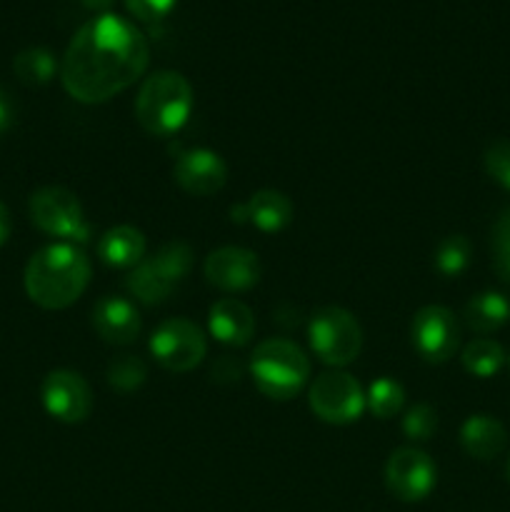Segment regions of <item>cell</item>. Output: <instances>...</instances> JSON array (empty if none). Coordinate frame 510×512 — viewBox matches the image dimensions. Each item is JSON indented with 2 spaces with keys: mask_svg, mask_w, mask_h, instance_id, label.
I'll use <instances>...</instances> for the list:
<instances>
[{
  "mask_svg": "<svg viewBox=\"0 0 510 512\" xmlns=\"http://www.w3.org/2000/svg\"><path fill=\"white\" fill-rule=\"evenodd\" d=\"M308 340L313 353L318 355L320 363L333 365V368H345L353 363L363 348V330L358 320L343 308H320L313 313L308 323Z\"/></svg>",
  "mask_w": 510,
  "mask_h": 512,
  "instance_id": "obj_5",
  "label": "cell"
},
{
  "mask_svg": "<svg viewBox=\"0 0 510 512\" xmlns=\"http://www.w3.org/2000/svg\"><path fill=\"white\" fill-rule=\"evenodd\" d=\"M30 220L35 228L65 240V243L83 245L90 238L80 200L70 190L58 188V185L40 188L30 195Z\"/></svg>",
  "mask_w": 510,
  "mask_h": 512,
  "instance_id": "obj_6",
  "label": "cell"
},
{
  "mask_svg": "<svg viewBox=\"0 0 510 512\" xmlns=\"http://www.w3.org/2000/svg\"><path fill=\"white\" fill-rule=\"evenodd\" d=\"M90 283V260L78 245L53 243L25 268V293L45 310L70 308Z\"/></svg>",
  "mask_w": 510,
  "mask_h": 512,
  "instance_id": "obj_2",
  "label": "cell"
},
{
  "mask_svg": "<svg viewBox=\"0 0 510 512\" xmlns=\"http://www.w3.org/2000/svg\"><path fill=\"white\" fill-rule=\"evenodd\" d=\"M365 405H368L375 418H395L405 405L403 385L393 378H378L375 383H370L368 393H365Z\"/></svg>",
  "mask_w": 510,
  "mask_h": 512,
  "instance_id": "obj_24",
  "label": "cell"
},
{
  "mask_svg": "<svg viewBox=\"0 0 510 512\" xmlns=\"http://www.w3.org/2000/svg\"><path fill=\"white\" fill-rule=\"evenodd\" d=\"M193 113V88L175 70H158L140 85L135 98V118L145 133L170 138L180 133Z\"/></svg>",
  "mask_w": 510,
  "mask_h": 512,
  "instance_id": "obj_3",
  "label": "cell"
},
{
  "mask_svg": "<svg viewBox=\"0 0 510 512\" xmlns=\"http://www.w3.org/2000/svg\"><path fill=\"white\" fill-rule=\"evenodd\" d=\"M438 480V470L428 453L418 448H398L385 465V485L400 503H420L428 498Z\"/></svg>",
  "mask_w": 510,
  "mask_h": 512,
  "instance_id": "obj_10",
  "label": "cell"
},
{
  "mask_svg": "<svg viewBox=\"0 0 510 512\" xmlns=\"http://www.w3.org/2000/svg\"><path fill=\"white\" fill-rule=\"evenodd\" d=\"M98 255L110 268L133 270L145 258V235L133 225H118L110 228L98 240Z\"/></svg>",
  "mask_w": 510,
  "mask_h": 512,
  "instance_id": "obj_18",
  "label": "cell"
},
{
  "mask_svg": "<svg viewBox=\"0 0 510 512\" xmlns=\"http://www.w3.org/2000/svg\"><path fill=\"white\" fill-rule=\"evenodd\" d=\"M150 260L160 270V275L178 288L185 275L190 273V268H193V250L183 240H170Z\"/></svg>",
  "mask_w": 510,
  "mask_h": 512,
  "instance_id": "obj_23",
  "label": "cell"
},
{
  "mask_svg": "<svg viewBox=\"0 0 510 512\" xmlns=\"http://www.w3.org/2000/svg\"><path fill=\"white\" fill-rule=\"evenodd\" d=\"M245 218L260 233H280L293 220V203L288 195L278 193V190H260L248 203L233 208V220L243 223Z\"/></svg>",
  "mask_w": 510,
  "mask_h": 512,
  "instance_id": "obj_16",
  "label": "cell"
},
{
  "mask_svg": "<svg viewBox=\"0 0 510 512\" xmlns=\"http://www.w3.org/2000/svg\"><path fill=\"white\" fill-rule=\"evenodd\" d=\"M470 255H473V245L465 235H448L435 248V268L445 278H458L468 270Z\"/></svg>",
  "mask_w": 510,
  "mask_h": 512,
  "instance_id": "obj_25",
  "label": "cell"
},
{
  "mask_svg": "<svg viewBox=\"0 0 510 512\" xmlns=\"http://www.w3.org/2000/svg\"><path fill=\"white\" fill-rule=\"evenodd\" d=\"M145 378H148V368L138 355H118L108 365L110 388L120 390V393H133L145 383Z\"/></svg>",
  "mask_w": 510,
  "mask_h": 512,
  "instance_id": "obj_26",
  "label": "cell"
},
{
  "mask_svg": "<svg viewBox=\"0 0 510 512\" xmlns=\"http://www.w3.org/2000/svg\"><path fill=\"white\" fill-rule=\"evenodd\" d=\"M178 0H125L130 13L145 25H158L160 20L168 18L170 10L175 8Z\"/></svg>",
  "mask_w": 510,
  "mask_h": 512,
  "instance_id": "obj_30",
  "label": "cell"
},
{
  "mask_svg": "<svg viewBox=\"0 0 510 512\" xmlns=\"http://www.w3.org/2000/svg\"><path fill=\"white\" fill-rule=\"evenodd\" d=\"M93 328L105 343L130 345L140 335V315L130 300L105 295L93 308Z\"/></svg>",
  "mask_w": 510,
  "mask_h": 512,
  "instance_id": "obj_14",
  "label": "cell"
},
{
  "mask_svg": "<svg viewBox=\"0 0 510 512\" xmlns=\"http://www.w3.org/2000/svg\"><path fill=\"white\" fill-rule=\"evenodd\" d=\"M88 10H108L113 5V0H80Z\"/></svg>",
  "mask_w": 510,
  "mask_h": 512,
  "instance_id": "obj_33",
  "label": "cell"
},
{
  "mask_svg": "<svg viewBox=\"0 0 510 512\" xmlns=\"http://www.w3.org/2000/svg\"><path fill=\"white\" fill-rule=\"evenodd\" d=\"M493 268L500 280L510 283V208L500 213L493 228Z\"/></svg>",
  "mask_w": 510,
  "mask_h": 512,
  "instance_id": "obj_28",
  "label": "cell"
},
{
  "mask_svg": "<svg viewBox=\"0 0 510 512\" xmlns=\"http://www.w3.org/2000/svg\"><path fill=\"white\" fill-rule=\"evenodd\" d=\"M460 360L473 378H493L505 365V350L495 340L475 338L465 345Z\"/></svg>",
  "mask_w": 510,
  "mask_h": 512,
  "instance_id": "obj_21",
  "label": "cell"
},
{
  "mask_svg": "<svg viewBox=\"0 0 510 512\" xmlns=\"http://www.w3.org/2000/svg\"><path fill=\"white\" fill-rule=\"evenodd\" d=\"M173 178L185 193L205 198V195H215L218 190L225 188V183H228V165H225V160L218 153L208 148L185 150L175 160Z\"/></svg>",
  "mask_w": 510,
  "mask_h": 512,
  "instance_id": "obj_13",
  "label": "cell"
},
{
  "mask_svg": "<svg viewBox=\"0 0 510 512\" xmlns=\"http://www.w3.org/2000/svg\"><path fill=\"white\" fill-rule=\"evenodd\" d=\"M410 338L425 363H448L460 345L458 318L453 315V310L443 308V305H425L413 315Z\"/></svg>",
  "mask_w": 510,
  "mask_h": 512,
  "instance_id": "obj_9",
  "label": "cell"
},
{
  "mask_svg": "<svg viewBox=\"0 0 510 512\" xmlns=\"http://www.w3.org/2000/svg\"><path fill=\"white\" fill-rule=\"evenodd\" d=\"M125 288L133 295L135 300H140L143 305H160L170 298V293L175 290L173 283L160 275V270L155 268L153 260H140L133 270L125 278Z\"/></svg>",
  "mask_w": 510,
  "mask_h": 512,
  "instance_id": "obj_20",
  "label": "cell"
},
{
  "mask_svg": "<svg viewBox=\"0 0 510 512\" xmlns=\"http://www.w3.org/2000/svg\"><path fill=\"white\" fill-rule=\"evenodd\" d=\"M438 430V415L430 408L428 403H418L405 413L403 418V433L408 440L415 443H425V440L433 438V433Z\"/></svg>",
  "mask_w": 510,
  "mask_h": 512,
  "instance_id": "obj_27",
  "label": "cell"
},
{
  "mask_svg": "<svg viewBox=\"0 0 510 512\" xmlns=\"http://www.w3.org/2000/svg\"><path fill=\"white\" fill-rule=\"evenodd\" d=\"M463 320L473 333H493L510 320V300L493 290L473 295L465 305Z\"/></svg>",
  "mask_w": 510,
  "mask_h": 512,
  "instance_id": "obj_19",
  "label": "cell"
},
{
  "mask_svg": "<svg viewBox=\"0 0 510 512\" xmlns=\"http://www.w3.org/2000/svg\"><path fill=\"white\" fill-rule=\"evenodd\" d=\"M10 103L3 93H0V135L10 128Z\"/></svg>",
  "mask_w": 510,
  "mask_h": 512,
  "instance_id": "obj_31",
  "label": "cell"
},
{
  "mask_svg": "<svg viewBox=\"0 0 510 512\" xmlns=\"http://www.w3.org/2000/svg\"><path fill=\"white\" fill-rule=\"evenodd\" d=\"M485 170L490 178L505 190H510V140H495L488 150H485Z\"/></svg>",
  "mask_w": 510,
  "mask_h": 512,
  "instance_id": "obj_29",
  "label": "cell"
},
{
  "mask_svg": "<svg viewBox=\"0 0 510 512\" xmlns=\"http://www.w3.org/2000/svg\"><path fill=\"white\" fill-rule=\"evenodd\" d=\"M308 403L323 423L350 425L363 415L365 393L353 375L333 370L315 378V383L310 385Z\"/></svg>",
  "mask_w": 510,
  "mask_h": 512,
  "instance_id": "obj_8",
  "label": "cell"
},
{
  "mask_svg": "<svg viewBox=\"0 0 510 512\" xmlns=\"http://www.w3.org/2000/svg\"><path fill=\"white\" fill-rule=\"evenodd\" d=\"M505 473H508V483H510V460H508V470H505Z\"/></svg>",
  "mask_w": 510,
  "mask_h": 512,
  "instance_id": "obj_34",
  "label": "cell"
},
{
  "mask_svg": "<svg viewBox=\"0 0 510 512\" xmlns=\"http://www.w3.org/2000/svg\"><path fill=\"white\" fill-rule=\"evenodd\" d=\"M40 398H43V408L48 410L50 418L68 425L83 423L93 410V393L83 375L73 373V370H53L45 375Z\"/></svg>",
  "mask_w": 510,
  "mask_h": 512,
  "instance_id": "obj_11",
  "label": "cell"
},
{
  "mask_svg": "<svg viewBox=\"0 0 510 512\" xmlns=\"http://www.w3.org/2000/svg\"><path fill=\"white\" fill-rule=\"evenodd\" d=\"M508 443V430L498 418L488 413H475L460 428V445L475 460L498 458Z\"/></svg>",
  "mask_w": 510,
  "mask_h": 512,
  "instance_id": "obj_17",
  "label": "cell"
},
{
  "mask_svg": "<svg viewBox=\"0 0 510 512\" xmlns=\"http://www.w3.org/2000/svg\"><path fill=\"white\" fill-rule=\"evenodd\" d=\"M205 278L225 293H243L260 280L258 255L248 248H218L205 258Z\"/></svg>",
  "mask_w": 510,
  "mask_h": 512,
  "instance_id": "obj_12",
  "label": "cell"
},
{
  "mask_svg": "<svg viewBox=\"0 0 510 512\" xmlns=\"http://www.w3.org/2000/svg\"><path fill=\"white\" fill-rule=\"evenodd\" d=\"M150 48L140 28L120 15L103 13L70 38L60 80L70 98L98 105L115 98L145 73Z\"/></svg>",
  "mask_w": 510,
  "mask_h": 512,
  "instance_id": "obj_1",
  "label": "cell"
},
{
  "mask_svg": "<svg viewBox=\"0 0 510 512\" xmlns=\"http://www.w3.org/2000/svg\"><path fill=\"white\" fill-rule=\"evenodd\" d=\"M13 70L25 85H45L58 73V63L48 48H25L15 55Z\"/></svg>",
  "mask_w": 510,
  "mask_h": 512,
  "instance_id": "obj_22",
  "label": "cell"
},
{
  "mask_svg": "<svg viewBox=\"0 0 510 512\" xmlns=\"http://www.w3.org/2000/svg\"><path fill=\"white\" fill-rule=\"evenodd\" d=\"M208 330L220 343L243 348V345L250 343L255 333L253 310L235 298L218 300L208 313Z\"/></svg>",
  "mask_w": 510,
  "mask_h": 512,
  "instance_id": "obj_15",
  "label": "cell"
},
{
  "mask_svg": "<svg viewBox=\"0 0 510 512\" xmlns=\"http://www.w3.org/2000/svg\"><path fill=\"white\" fill-rule=\"evenodd\" d=\"M10 233V220H8V210H5V205L0 203V245L5 243V238H8Z\"/></svg>",
  "mask_w": 510,
  "mask_h": 512,
  "instance_id": "obj_32",
  "label": "cell"
},
{
  "mask_svg": "<svg viewBox=\"0 0 510 512\" xmlns=\"http://www.w3.org/2000/svg\"><path fill=\"white\" fill-rule=\"evenodd\" d=\"M255 388L273 400H290L305 388L310 378V360L295 343L270 338L255 348L250 358Z\"/></svg>",
  "mask_w": 510,
  "mask_h": 512,
  "instance_id": "obj_4",
  "label": "cell"
},
{
  "mask_svg": "<svg viewBox=\"0 0 510 512\" xmlns=\"http://www.w3.org/2000/svg\"><path fill=\"white\" fill-rule=\"evenodd\" d=\"M150 353L165 370L188 373L195 365L203 363L208 343H205L203 330L193 320L168 318L150 335Z\"/></svg>",
  "mask_w": 510,
  "mask_h": 512,
  "instance_id": "obj_7",
  "label": "cell"
}]
</instances>
